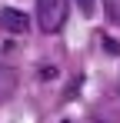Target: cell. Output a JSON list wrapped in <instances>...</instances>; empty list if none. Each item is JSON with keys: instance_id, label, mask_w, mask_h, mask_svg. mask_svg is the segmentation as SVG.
Instances as JSON below:
<instances>
[{"instance_id": "1", "label": "cell", "mask_w": 120, "mask_h": 123, "mask_svg": "<svg viewBox=\"0 0 120 123\" xmlns=\"http://www.w3.org/2000/svg\"><path fill=\"white\" fill-rule=\"evenodd\" d=\"M70 13V0H37V27L43 33H60Z\"/></svg>"}, {"instance_id": "2", "label": "cell", "mask_w": 120, "mask_h": 123, "mask_svg": "<svg viewBox=\"0 0 120 123\" xmlns=\"http://www.w3.org/2000/svg\"><path fill=\"white\" fill-rule=\"evenodd\" d=\"M0 27L7 33H23L30 27V17L23 10H17V7H0Z\"/></svg>"}, {"instance_id": "3", "label": "cell", "mask_w": 120, "mask_h": 123, "mask_svg": "<svg viewBox=\"0 0 120 123\" xmlns=\"http://www.w3.org/2000/svg\"><path fill=\"white\" fill-rule=\"evenodd\" d=\"M17 83H20L17 70H13V67H7V63H0V103L10 100V97L17 93Z\"/></svg>"}, {"instance_id": "4", "label": "cell", "mask_w": 120, "mask_h": 123, "mask_svg": "<svg viewBox=\"0 0 120 123\" xmlns=\"http://www.w3.org/2000/svg\"><path fill=\"white\" fill-rule=\"evenodd\" d=\"M103 10H107V20L120 27V0H103Z\"/></svg>"}, {"instance_id": "5", "label": "cell", "mask_w": 120, "mask_h": 123, "mask_svg": "<svg viewBox=\"0 0 120 123\" xmlns=\"http://www.w3.org/2000/svg\"><path fill=\"white\" fill-rule=\"evenodd\" d=\"M73 3L83 10V17H90V13H93V0H73Z\"/></svg>"}, {"instance_id": "6", "label": "cell", "mask_w": 120, "mask_h": 123, "mask_svg": "<svg viewBox=\"0 0 120 123\" xmlns=\"http://www.w3.org/2000/svg\"><path fill=\"white\" fill-rule=\"evenodd\" d=\"M103 47H107V50H110V53H120V43H117V40H110V37H107V40H103Z\"/></svg>"}, {"instance_id": "7", "label": "cell", "mask_w": 120, "mask_h": 123, "mask_svg": "<svg viewBox=\"0 0 120 123\" xmlns=\"http://www.w3.org/2000/svg\"><path fill=\"white\" fill-rule=\"evenodd\" d=\"M60 123H73V120H60Z\"/></svg>"}]
</instances>
